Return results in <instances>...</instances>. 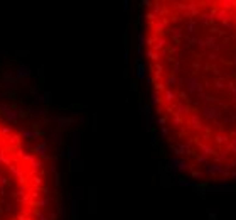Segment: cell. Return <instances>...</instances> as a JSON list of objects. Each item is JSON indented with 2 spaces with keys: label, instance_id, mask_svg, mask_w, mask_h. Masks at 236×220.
<instances>
[{
  "label": "cell",
  "instance_id": "obj_1",
  "mask_svg": "<svg viewBox=\"0 0 236 220\" xmlns=\"http://www.w3.org/2000/svg\"><path fill=\"white\" fill-rule=\"evenodd\" d=\"M142 53L179 168L199 183H236V0H143Z\"/></svg>",
  "mask_w": 236,
  "mask_h": 220
},
{
  "label": "cell",
  "instance_id": "obj_2",
  "mask_svg": "<svg viewBox=\"0 0 236 220\" xmlns=\"http://www.w3.org/2000/svg\"><path fill=\"white\" fill-rule=\"evenodd\" d=\"M51 166L37 141L0 112V220H49Z\"/></svg>",
  "mask_w": 236,
  "mask_h": 220
}]
</instances>
